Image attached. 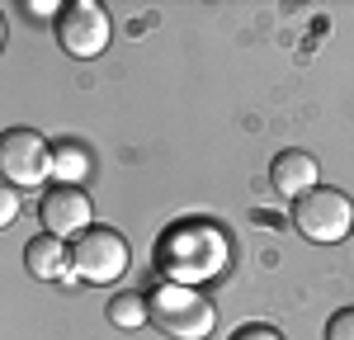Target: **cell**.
Listing matches in <instances>:
<instances>
[{"instance_id": "5bb4252c", "label": "cell", "mask_w": 354, "mask_h": 340, "mask_svg": "<svg viewBox=\"0 0 354 340\" xmlns=\"http://www.w3.org/2000/svg\"><path fill=\"white\" fill-rule=\"evenodd\" d=\"M232 340H283V336H279L274 326H241Z\"/></svg>"}, {"instance_id": "5b68a950", "label": "cell", "mask_w": 354, "mask_h": 340, "mask_svg": "<svg viewBox=\"0 0 354 340\" xmlns=\"http://www.w3.org/2000/svg\"><path fill=\"white\" fill-rule=\"evenodd\" d=\"M53 175V147L33 128H5L0 133V180L10 189H38Z\"/></svg>"}, {"instance_id": "8992f818", "label": "cell", "mask_w": 354, "mask_h": 340, "mask_svg": "<svg viewBox=\"0 0 354 340\" xmlns=\"http://www.w3.org/2000/svg\"><path fill=\"white\" fill-rule=\"evenodd\" d=\"M53 33H57V43H62L66 57L90 62V57H100L109 48L113 24H109V10H104V5H95V0H71V5H62V15L53 19Z\"/></svg>"}, {"instance_id": "52a82bcc", "label": "cell", "mask_w": 354, "mask_h": 340, "mask_svg": "<svg viewBox=\"0 0 354 340\" xmlns=\"http://www.w3.org/2000/svg\"><path fill=\"white\" fill-rule=\"evenodd\" d=\"M38 218H43V232H48V236H57V241H76L81 232L95 227V203H90V194L76 189V185H57V189H48Z\"/></svg>"}, {"instance_id": "8fae6325", "label": "cell", "mask_w": 354, "mask_h": 340, "mask_svg": "<svg viewBox=\"0 0 354 340\" xmlns=\"http://www.w3.org/2000/svg\"><path fill=\"white\" fill-rule=\"evenodd\" d=\"M109 321L118 326V331L147 326V298H142V293H113L109 298Z\"/></svg>"}, {"instance_id": "7c38bea8", "label": "cell", "mask_w": 354, "mask_h": 340, "mask_svg": "<svg viewBox=\"0 0 354 340\" xmlns=\"http://www.w3.org/2000/svg\"><path fill=\"white\" fill-rule=\"evenodd\" d=\"M326 340H354V308L330 312V321H326Z\"/></svg>"}, {"instance_id": "30bf717a", "label": "cell", "mask_w": 354, "mask_h": 340, "mask_svg": "<svg viewBox=\"0 0 354 340\" xmlns=\"http://www.w3.org/2000/svg\"><path fill=\"white\" fill-rule=\"evenodd\" d=\"M53 175H57V185H76L81 189V180L90 175V151H85L81 142L53 147Z\"/></svg>"}, {"instance_id": "2e32d148", "label": "cell", "mask_w": 354, "mask_h": 340, "mask_svg": "<svg viewBox=\"0 0 354 340\" xmlns=\"http://www.w3.org/2000/svg\"><path fill=\"white\" fill-rule=\"evenodd\" d=\"M0 48H5V15H0Z\"/></svg>"}, {"instance_id": "277c9868", "label": "cell", "mask_w": 354, "mask_h": 340, "mask_svg": "<svg viewBox=\"0 0 354 340\" xmlns=\"http://www.w3.org/2000/svg\"><path fill=\"white\" fill-rule=\"evenodd\" d=\"M133 265V251L123 241V232L113 227H90L71 241V270L81 283H118Z\"/></svg>"}, {"instance_id": "3957f363", "label": "cell", "mask_w": 354, "mask_h": 340, "mask_svg": "<svg viewBox=\"0 0 354 340\" xmlns=\"http://www.w3.org/2000/svg\"><path fill=\"white\" fill-rule=\"evenodd\" d=\"M293 227L317 246H335V241H345L354 232V198L345 189L317 185L312 194H302L293 203Z\"/></svg>"}, {"instance_id": "6da1fadb", "label": "cell", "mask_w": 354, "mask_h": 340, "mask_svg": "<svg viewBox=\"0 0 354 340\" xmlns=\"http://www.w3.org/2000/svg\"><path fill=\"white\" fill-rule=\"evenodd\" d=\"M165 279L170 283H213L218 274H227L232 265V236L218 223H203V218H185V223L165 227L161 246H156Z\"/></svg>"}, {"instance_id": "ba28073f", "label": "cell", "mask_w": 354, "mask_h": 340, "mask_svg": "<svg viewBox=\"0 0 354 340\" xmlns=\"http://www.w3.org/2000/svg\"><path fill=\"white\" fill-rule=\"evenodd\" d=\"M270 185H274V194L279 198H293L298 203L302 194H312L317 185H322V166H317V156L312 151H279L274 156V166H270Z\"/></svg>"}, {"instance_id": "4fadbf2b", "label": "cell", "mask_w": 354, "mask_h": 340, "mask_svg": "<svg viewBox=\"0 0 354 340\" xmlns=\"http://www.w3.org/2000/svg\"><path fill=\"white\" fill-rule=\"evenodd\" d=\"M19 218V189H10L5 180H0V227H10Z\"/></svg>"}, {"instance_id": "9c48e42d", "label": "cell", "mask_w": 354, "mask_h": 340, "mask_svg": "<svg viewBox=\"0 0 354 340\" xmlns=\"http://www.w3.org/2000/svg\"><path fill=\"white\" fill-rule=\"evenodd\" d=\"M24 270L43 283H76V270H71V246L57 241V236H33L24 246Z\"/></svg>"}, {"instance_id": "9a60e30c", "label": "cell", "mask_w": 354, "mask_h": 340, "mask_svg": "<svg viewBox=\"0 0 354 340\" xmlns=\"http://www.w3.org/2000/svg\"><path fill=\"white\" fill-rule=\"evenodd\" d=\"M24 10H33V15H62L57 0H33V5H24Z\"/></svg>"}, {"instance_id": "7a4b0ae2", "label": "cell", "mask_w": 354, "mask_h": 340, "mask_svg": "<svg viewBox=\"0 0 354 340\" xmlns=\"http://www.w3.org/2000/svg\"><path fill=\"white\" fill-rule=\"evenodd\" d=\"M147 326H156L170 340H208V331L218 326V308L203 288L165 279L147 293Z\"/></svg>"}]
</instances>
